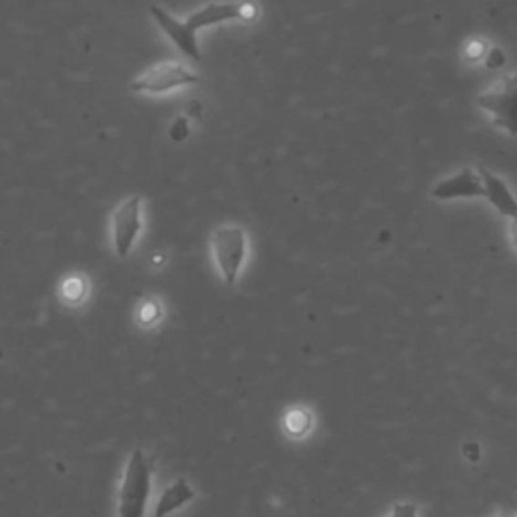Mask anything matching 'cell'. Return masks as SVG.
Instances as JSON below:
<instances>
[{"label":"cell","mask_w":517,"mask_h":517,"mask_svg":"<svg viewBox=\"0 0 517 517\" xmlns=\"http://www.w3.org/2000/svg\"><path fill=\"white\" fill-rule=\"evenodd\" d=\"M150 493H152V460L142 449H134L119 479L116 517H144Z\"/></svg>","instance_id":"obj_1"},{"label":"cell","mask_w":517,"mask_h":517,"mask_svg":"<svg viewBox=\"0 0 517 517\" xmlns=\"http://www.w3.org/2000/svg\"><path fill=\"white\" fill-rule=\"evenodd\" d=\"M212 261L227 285H234L247 259V231L239 224H222L211 234Z\"/></svg>","instance_id":"obj_2"},{"label":"cell","mask_w":517,"mask_h":517,"mask_svg":"<svg viewBox=\"0 0 517 517\" xmlns=\"http://www.w3.org/2000/svg\"><path fill=\"white\" fill-rule=\"evenodd\" d=\"M199 81V73L188 69L186 65L176 61H164L152 65V67L131 79L129 89L140 93V96H166V93L171 91L196 86Z\"/></svg>","instance_id":"obj_3"},{"label":"cell","mask_w":517,"mask_h":517,"mask_svg":"<svg viewBox=\"0 0 517 517\" xmlns=\"http://www.w3.org/2000/svg\"><path fill=\"white\" fill-rule=\"evenodd\" d=\"M477 106L491 116L495 128L517 136V71L503 75L477 98Z\"/></svg>","instance_id":"obj_4"},{"label":"cell","mask_w":517,"mask_h":517,"mask_svg":"<svg viewBox=\"0 0 517 517\" xmlns=\"http://www.w3.org/2000/svg\"><path fill=\"white\" fill-rule=\"evenodd\" d=\"M144 231V199L142 196H129L121 201L111 212L109 234L111 249L119 259H128L134 251L140 234Z\"/></svg>","instance_id":"obj_5"},{"label":"cell","mask_w":517,"mask_h":517,"mask_svg":"<svg viewBox=\"0 0 517 517\" xmlns=\"http://www.w3.org/2000/svg\"><path fill=\"white\" fill-rule=\"evenodd\" d=\"M259 16V6L257 3H211L204 5L199 11H194L191 16L186 18L188 26L192 31H202L209 29V26L224 25L231 21H255Z\"/></svg>","instance_id":"obj_6"},{"label":"cell","mask_w":517,"mask_h":517,"mask_svg":"<svg viewBox=\"0 0 517 517\" xmlns=\"http://www.w3.org/2000/svg\"><path fill=\"white\" fill-rule=\"evenodd\" d=\"M150 16L154 18V23L160 26V31H162L168 39L176 45V49H181V53L186 55L188 59L192 61L202 59L199 36H196V31H192L186 21H178L176 16H172L158 5L150 6Z\"/></svg>","instance_id":"obj_7"},{"label":"cell","mask_w":517,"mask_h":517,"mask_svg":"<svg viewBox=\"0 0 517 517\" xmlns=\"http://www.w3.org/2000/svg\"><path fill=\"white\" fill-rule=\"evenodd\" d=\"M430 196L437 201H459V199H483V182L473 168H463L453 176H447L430 188Z\"/></svg>","instance_id":"obj_8"},{"label":"cell","mask_w":517,"mask_h":517,"mask_svg":"<svg viewBox=\"0 0 517 517\" xmlns=\"http://www.w3.org/2000/svg\"><path fill=\"white\" fill-rule=\"evenodd\" d=\"M477 172L481 176L483 182V191H485L483 199H487L489 204H491L497 212L503 214L505 219H517V199L512 192V188L507 186L500 176L493 174L491 171H487L483 166L479 168Z\"/></svg>","instance_id":"obj_9"},{"label":"cell","mask_w":517,"mask_h":517,"mask_svg":"<svg viewBox=\"0 0 517 517\" xmlns=\"http://www.w3.org/2000/svg\"><path fill=\"white\" fill-rule=\"evenodd\" d=\"M57 297L65 307H83L91 297V279L83 271H73L59 281Z\"/></svg>","instance_id":"obj_10"},{"label":"cell","mask_w":517,"mask_h":517,"mask_svg":"<svg viewBox=\"0 0 517 517\" xmlns=\"http://www.w3.org/2000/svg\"><path fill=\"white\" fill-rule=\"evenodd\" d=\"M194 497H196V491L191 485H188L186 479L182 477L176 479V481H172L162 493H160L154 517H168L171 513L181 510V507H184L186 503H191Z\"/></svg>","instance_id":"obj_11"},{"label":"cell","mask_w":517,"mask_h":517,"mask_svg":"<svg viewBox=\"0 0 517 517\" xmlns=\"http://www.w3.org/2000/svg\"><path fill=\"white\" fill-rule=\"evenodd\" d=\"M164 319V304L156 295L140 297L134 309V322L140 330H154V327Z\"/></svg>","instance_id":"obj_12"},{"label":"cell","mask_w":517,"mask_h":517,"mask_svg":"<svg viewBox=\"0 0 517 517\" xmlns=\"http://www.w3.org/2000/svg\"><path fill=\"white\" fill-rule=\"evenodd\" d=\"M312 427V415L305 408H291L285 417V429L289 435L294 437H304L305 432Z\"/></svg>","instance_id":"obj_13"},{"label":"cell","mask_w":517,"mask_h":517,"mask_svg":"<svg viewBox=\"0 0 517 517\" xmlns=\"http://www.w3.org/2000/svg\"><path fill=\"white\" fill-rule=\"evenodd\" d=\"M188 136H191V121H188V116H178L171 124V140L181 144Z\"/></svg>","instance_id":"obj_14"},{"label":"cell","mask_w":517,"mask_h":517,"mask_svg":"<svg viewBox=\"0 0 517 517\" xmlns=\"http://www.w3.org/2000/svg\"><path fill=\"white\" fill-rule=\"evenodd\" d=\"M487 49H489V45L483 39H473L465 47V59L471 61V63L483 61L485 55H487Z\"/></svg>","instance_id":"obj_15"},{"label":"cell","mask_w":517,"mask_h":517,"mask_svg":"<svg viewBox=\"0 0 517 517\" xmlns=\"http://www.w3.org/2000/svg\"><path fill=\"white\" fill-rule=\"evenodd\" d=\"M382 517H419V505L412 501H398L390 507V512Z\"/></svg>","instance_id":"obj_16"},{"label":"cell","mask_w":517,"mask_h":517,"mask_svg":"<svg viewBox=\"0 0 517 517\" xmlns=\"http://www.w3.org/2000/svg\"><path fill=\"white\" fill-rule=\"evenodd\" d=\"M483 61L487 65V69H501L505 61H507V57H505V53L500 49V47H489Z\"/></svg>","instance_id":"obj_17"},{"label":"cell","mask_w":517,"mask_h":517,"mask_svg":"<svg viewBox=\"0 0 517 517\" xmlns=\"http://www.w3.org/2000/svg\"><path fill=\"white\" fill-rule=\"evenodd\" d=\"M510 241L513 244V249L517 251V219H512L510 222Z\"/></svg>","instance_id":"obj_18"},{"label":"cell","mask_w":517,"mask_h":517,"mask_svg":"<svg viewBox=\"0 0 517 517\" xmlns=\"http://www.w3.org/2000/svg\"><path fill=\"white\" fill-rule=\"evenodd\" d=\"M164 261H166L164 257H160V255H154V257H152V265L156 267V265H160V263H162V265H164Z\"/></svg>","instance_id":"obj_19"},{"label":"cell","mask_w":517,"mask_h":517,"mask_svg":"<svg viewBox=\"0 0 517 517\" xmlns=\"http://www.w3.org/2000/svg\"><path fill=\"white\" fill-rule=\"evenodd\" d=\"M515 517H517V515H515Z\"/></svg>","instance_id":"obj_20"}]
</instances>
